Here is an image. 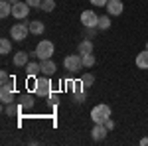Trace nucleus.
<instances>
[{
  "mask_svg": "<svg viewBox=\"0 0 148 146\" xmlns=\"http://www.w3.org/2000/svg\"><path fill=\"white\" fill-rule=\"evenodd\" d=\"M34 93L38 95V97L47 99V97L51 95V79L47 77V75L38 77V79H36V83H34Z\"/></svg>",
  "mask_w": 148,
  "mask_h": 146,
  "instance_id": "f257e3e1",
  "label": "nucleus"
},
{
  "mask_svg": "<svg viewBox=\"0 0 148 146\" xmlns=\"http://www.w3.org/2000/svg\"><path fill=\"white\" fill-rule=\"evenodd\" d=\"M32 56L38 57L40 61H42V59H49V57L53 56V44H51V42H47V40L40 42V44L36 45V49L32 51Z\"/></svg>",
  "mask_w": 148,
  "mask_h": 146,
  "instance_id": "f03ea898",
  "label": "nucleus"
},
{
  "mask_svg": "<svg viewBox=\"0 0 148 146\" xmlns=\"http://www.w3.org/2000/svg\"><path fill=\"white\" fill-rule=\"evenodd\" d=\"M111 117V107L109 105H105V103H101V105H97V107H93V111H91V119H93V123H101L105 124V121Z\"/></svg>",
  "mask_w": 148,
  "mask_h": 146,
  "instance_id": "7ed1b4c3",
  "label": "nucleus"
},
{
  "mask_svg": "<svg viewBox=\"0 0 148 146\" xmlns=\"http://www.w3.org/2000/svg\"><path fill=\"white\" fill-rule=\"evenodd\" d=\"M28 32H30V26L28 24H14L10 28V38L14 42H24L26 38H28Z\"/></svg>",
  "mask_w": 148,
  "mask_h": 146,
  "instance_id": "20e7f679",
  "label": "nucleus"
},
{
  "mask_svg": "<svg viewBox=\"0 0 148 146\" xmlns=\"http://www.w3.org/2000/svg\"><path fill=\"white\" fill-rule=\"evenodd\" d=\"M32 10V6L26 2V0H20V2H16V4H12V16L16 18V20H24V18H28V14Z\"/></svg>",
  "mask_w": 148,
  "mask_h": 146,
  "instance_id": "39448f33",
  "label": "nucleus"
},
{
  "mask_svg": "<svg viewBox=\"0 0 148 146\" xmlns=\"http://www.w3.org/2000/svg\"><path fill=\"white\" fill-rule=\"evenodd\" d=\"M63 67L67 69L69 73L77 71V69L83 67V57H81L79 53H71V56H67L65 59H63Z\"/></svg>",
  "mask_w": 148,
  "mask_h": 146,
  "instance_id": "423d86ee",
  "label": "nucleus"
},
{
  "mask_svg": "<svg viewBox=\"0 0 148 146\" xmlns=\"http://www.w3.org/2000/svg\"><path fill=\"white\" fill-rule=\"evenodd\" d=\"M81 24L85 28H97L99 26V16L93 10H83L81 12Z\"/></svg>",
  "mask_w": 148,
  "mask_h": 146,
  "instance_id": "0eeeda50",
  "label": "nucleus"
},
{
  "mask_svg": "<svg viewBox=\"0 0 148 146\" xmlns=\"http://www.w3.org/2000/svg\"><path fill=\"white\" fill-rule=\"evenodd\" d=\"M105 8H107V12H109L111 16H121V14H123V10H125L123 0H109Z\"/></svg>",
  "mask_w": 148,
  "mask_h": 146,
  "instance_id": "6e6552de",
  "label": "nucleus"
},
{
  "mask_svg": "<svg viewBox=\"0 0 148 146\" xmlns=\"http://www.w3.org/2000/svg\"><path fill=\"white\" fill-rule=\"evenodd\" d=\"M40 67H42V75H47V77H51L53 73H56V63L51 61V57L49 59H42L40 61Z\"/></svg>",
  "mask_w": 148,
  "mask_h": 146,
  "instance_id": "1a4fd4ad",
  "label": "nucleus"
},
{
  "mask_svg": "<svg viewBox=\"0 0 148 146\" xmlns=\"http://www.w3.org/2000/svg\"><path fill=\"white\" fill-rule=\"evenodd\" d=\"M107 132H109V128L105 126V124H97L95 123V126H93V130H91V136L95 138V140H103L105 136H107Z\"/></svg>",
  "mask_w": 148,
  "mask_h": 146,
  "instance_id": "9d476101",
  "label": "nucleus"
},
{
  "mask_svg": "<svg viewBox=\"0 0 148 146\" xmlns=\"http://www.w3.org/2000/svg\"><path fill=\"white\" fill-rule=\"evenodd\" d=\"M28 26H30V34H34V36L44 34V30H46V24L42 22V20H34V22H30Z\"/></svg>",
  "mask_w": 148,
  "mask_h": 146,
  "instance_id": "9b49d317",
  "label": "nucleus"
},
{
  "mask_svg": "<svg viewBox=\"0 0 148 146\" xmlns=\"http://www.w3.org/2000/svg\"><path fill=\"white\" fill-rule=\"evenodd\" d=\"M77 53H79V56L93 53V42H91V40H83V42L77 45Z\"/></svg>",
  "mask_w": 148,
  "mask_h": 146,
  "instance_id": "f8f14e48",
  "label": "nucleus"
},
{
  "mask_svg": "<svg viewBox=\"0 0 148 146\" xmlns=\"http://www.w3.org/2000/svg\"><path fill=\"white\" fill-rule=\"evenodd\" d=\"M0 89H14V79L6 71L0 73Z\"/></svg>",
  "mask_w": 148,
  "mask_h": 146,
  "instance_id": "ddd939ff",
  "label": "nucleus"
},
{
  "mask_svg": "<svg viewBox=\"0 0 148 146\" xmlns=\"http://www.w3.org/2000/svg\"><path fill=\"white\" fill-rule=\"evenodd\" d=\"M38 73H42L40 63H36V61H28V63H26V75H28V77H36Z\"/></svg>",
  "mask_w": 148,
  "mask_h": 146,
  "instance_id": "4468645a",
  "label": "nucleus"
},
{
  "mask_svg": "<svg viewBox=\"0 0 148 146\" xmlns=\"http://www.w3.org/2000/svg\"><path fill=\"white\" fill-rule=\"evenodd\" d=\"M28 56H30V53H26V51H18V53H14V65H16V67H26V63H28Z\"/></svg>",
  "mask_w": 148,
  "mask_h": 146,
  "instance_id": "2eb2a0df",
  "label": "nucleus"
},
{
  "mask_svg": "<svg viewBox=\"0 0 148 146\" xmlns=\"http://www.w3.org/2000/svg\"><path fill=\"white\" fill-rule=\"evenodd\" d=\"M16 99V95H14V89H0V101L4 103V105H8Z\"/></svg>",
  "mask_w": 148,
  "mask_h": 146,
  "instance_id": "dca6fc26",
  "label": "nucleus"
},
{
  "mask_svg": "<svg viewBox=\"0 0 148 146\" xmlns=\"http://www.w3.org/2000/svg\"><path fill=\"white\" fill-rule=\"evenodd\" d=\"M136 67L138 69H148V49L140 51L136 56Z\"/></svg>",
  "mask_w": 148,
  "mask_h": 146,
  "instance_id": "f3484780",
  "label": "nucleus"
},
{
  "mask_svg": "<svg viewBox=\"0 0 148 146\" xmlns=\"http://www.w3.org/2000/svg\"><path fill=\"white\" fill-rule=\"evenodd\" d=\"M34 95H30V93H24L22 97H20V105H22L24 109H32L34 107Z\"/></svg>",
  "mask_w": 148,
  "mask_h": 146,
  "instance_id": "a211bd4d",
  "label": "nucleus"
},
{
  "mask_svg": "<svg viewBox=\"0 0 148 146\" xmlns=\"http://www.w3.org/2000/svg\"><path fill=\"white\" fill-rule=\"evenodd\" d=\"M20 109H24L22 105H14V103H8V105H6V109H4V112H6L8 117H18V114H20Z\"/></svg>",
  "mask_w": 148,
  "mask_h": 146,
  "instance_id": "6ab92c4d",
  "label": "nucleus"
},
{
  "mask_svg": "<svg viewBox=\"0 0 148 146\" xmlns=\"http://www.w3.org/2000/svg\"><path fill=\"white\" fill-rule=\"evenodd\" d=\"M10 14H12V4L8 0H2V2H0V16H2V18H8Z\"/></svg>",
  "mask_w": 148,
  "mask_h": 146,
  "instance_id": "aec40b11",
  "label": "nucleus"
},
{
  "mask_svg": "<svg viewBox=\"0 0 148 146\" xmlns=\"http://www.w3.org/2000/svg\"><path fill=\"white\" fill-rule=\"evenodd\" d=\"M10 49H12L10 40H8V38H2V40H0V53L6 56V53H10Z\"/></svg>",
  "mask_w": 148,
  "mask_h": 146,
  "instance_id": "412c9836",
  "label": "nucleus"
},
{
  "mask_svg": "<svg viewBox=\"0 0 148 146\" xmlns=\"http://www.w3.org/2000/svg\"><path fill=\"white\" fill-rule=\"evenodd\" d=\"M99 30H109L111 28V18L109 16H99Z\"/></svg>",
  "mask_w": 148,
  "mask_h": 146,
  "instance_id": "4be33fe9",
  "label": "nucleus"
},
{
  "mask_svg": "<svg viewBox=\"0 0 148 146\" xmlns=\"http://www.w3.org/2000/svg\"><path fill=\"white\" fill-rule=\"evenodd\" d=\"M81 83L85 85V89H89L93 83H95V75H93V73H85V75L81 77Z\"/></svg>",
  "mask_w": 148,
  "mask_h": 146,
  "instance_id": "5701e85b",
  "label": "nucleus"
},
{
  "mask_svg": "<svg viewBox=\"0 0 148 146\" xmlns=\"http://www.w3.org/2000/svg\"><path fill=\"white\" fill-rule=\"evenodd\" d=\"M81 57H83V67L91 69L93 65H95V56H93V53H87V56H81Z\"/></svg>",
  "mask_w": 148,
  "mask_h": 146,
  "instance_id": "b1692460",
  "label": "nucleus"
},
{
  "mask_svg": "<svg viewBox=\"0 0 148 146\" xmlns=\"http://www.w3.org/2000/svg\"><path fill=\"white\" fill-rule=\"evenodd\" d=\"M40 8H42V10H44V12H51V10H53V8H56V2H53V0H44Z\"/></svg>",
  "mask_w": 148,
  "mask_h": 146,
  "instance_id": "393cba45",
  "label": "nucleus"
},
{
  "mask_svg": "<svg viewBox=\"0 0 148 146\" xmlns=\"http://www.w3.org/2000/svg\"><path fill=\"white\" fill-rule=\"evenodd\" d=\"M71 89H73V95H75V93H83V91H85V85L81 83V79H79V81H75V83H73V87H71Z\"/></svg>",
  "mask_w": 148,
  "mask_h": 146,
  "instance_id": "a878e982",
  "label": "nucleus"
},
{
  "mask_svg": "<svg viewBox=\"0 0 148 146\" xmlns=\"http://www.w3.org/2000/svg\"><path fill=\"white\" fill-rule=\"evenodd\" d=\"M99 28H85V36L87 38H95V32H97Z\"/></svg>",
  "mask_w": 148,
  "mask_h": 146,
  "instance_id": "bb28decb",
  "label": "nucleus"
},
{
  "mask_svg": "<svg viewBox=\"0 0 148 146\" xmlns=\"http://www.w3.org/2000/svg\"><path fill=\"white\" fill-rule=\"evenodd\" d=\"M26 2H28V4H30V6H32V8H40V6H42V2H44V0H26Z\"/></svg>",
  "mask_w": 148,
  "mask_h": 146,
  "instance_id": "cd10ccee",
  "label": "nucleus"
},
{
  "mask_svg": "<svg viewBox=\"0 0 148 146\" xmlns=\"http://www.w3.org/2000/svg\"><path fill=\"white\" fill-rule=\"evenodd\" d=\"M107 2H109V0H91L93 6H107Z\"/></svg>",
  "mask_w": 148,
  "mask_h": 146,
  "instance_id": "c85d7f7f",
  "label": "nucleus"
},
{
  "mask_svg": "<svg viewBox=\"0 0 148 146\" xmlns=\"http://www.w3.org/2000/svg\"><path fill=\"white\" fill-rule=\"evenodd\" d=\"M75 101H77V103L85 101V91H83V93H75Z\"/></svg>",
  "mask_w": 148,
  "mask_h": 146,
  "instance_id": "c756f323",
  "label": "nucleus"
},
{
  "mask_svg": "<svg viewBox=\"0 0 148 146\" xmlns=\"http://www.w3.org/2000/svg\"><path fill=\"white\" fill-rule=\"evenodd\" d=\"M105 126H107L109 130H113V128H114V123H113V119H111V117H109V119L105 121Z\"/></svg>",
  "mask_w": 148,
  "mask_h": 146,
  "instance_id": "7c9ffc66",
  "label": "nucleus"
},
{
  "mask_svg": "<svg viewBox=\"0 0 148 146\" xmlns=\"http://www.w3.org/2000/svg\"><path fill=\"white\" fill-rule=\"evenodd\" d=\"M140 146H148V136H144V138L140 140Z\"/></svg>",
  "mask_w": 148,
  "mask_h": 146,
  "instance_id": "2f4dec72",
  "label": "nucleus"
},
{
  "mask_svg": "<svg viewBox=\"0 0 148 146\" xmlns=\"http://www.w3.org/2000/svg\"><path fill=\"white\" fill-rule=\"evenodd\" d=\"M8 2H10V4H16V2H20V0H8Z\"/></svg>",
  "mask_w": 148,
  "mask_h": 146,
  "instance_id": "473e14b6",
  "label": "nucleus"
},
{
  "mask_svg": "<svg viewBox=\"0 0 148 146\" xmlns=\"http://www.w3.org/2000/svg\"><path fill=\"white\" fill-rule=\"evenodd\" d=\"M146 49H148V44H146Z\"/></svg>",
  "mask_w": 148,
  "mask_h": 146,
  "instance_id": "72a5a7b5",
  "label": "nucleus"
}]
</instances>
